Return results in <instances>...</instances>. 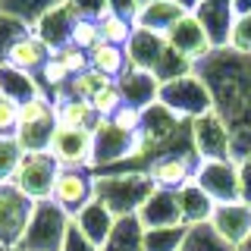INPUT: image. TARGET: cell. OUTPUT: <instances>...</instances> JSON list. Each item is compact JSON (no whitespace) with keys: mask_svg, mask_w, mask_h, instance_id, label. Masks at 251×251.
<instances>
[{"mask_svg":"<svg viewBox=\"0 0 251 251\" xmlns=\"http://www.w3.org/2000/svg\"><path fill=\"white\" fill-rule=\"evenodd\" d=\"M154 192V182L148 173H129V170H110L94 176V198L104 201L113 217H135L148 195Z\"/></svg>","mask_w":251,"mask_h":251,"instance_id":"cell-1","label":"cell"},{"mask_svg":"<svg viewBox=\"0 0 251 251\" xmlns=\"http://www.w3.org/2000/svg\"><path fill=\"white\" fill-rule=\"evenodd\" d=\"M160 104L167 110H173L185 123H195L198 116L217 110L214 91L207 88V82L198 73H188V75L173 78V82H163L160 85Z\"/></svg>","mask_w":251,"mask_h":251,"instance_id":"cell-2","label":"cell"},{"mask_svg":"<svg viewBox=\"0 0 251 251\" xmlns=\"http://www.w3.org/2000/svg\"><path fill=\"white\" fill-rule=\"evenodd\" d=\"M53 135H57V116H53V100L47 94H38L35 100L19 107L16 141L25 154H47Z\"/></svg>","mask_w":251,"mask_h":251,"instance_id":"cell-3","label":"cell"},{"mask_svg":"<svg viewBox=\"0 0 251 251\" xmlns=\"http://www.w3.org/2000/svg\"><path fill=\"white\" fill-rule=\"evenodd\" d=\"M69 223H73V217L63 214L53 201H38L35 217L25 229V239L16 251H63Z\"/></svg>","mask_w":251,"mask_h":251,"instance_id":"cell-4","label":"cell"},{"mask_svg":"<svg viewBox=\"0 0 251 251\" xmlns=\"http://www.w3.org/2000/svg\"><path fill=\"white\" fill-rule=\"evenodd\" d=\"M35 207L38 204L25 198L16 185H0V245L6 251H16L22 245Z\"/></svg>","mask_w":251,"mask_h":251,"instance_id":"cell-5","label":"cell"},{"mask_svg":"<svg viewBox=\"0 0 251 251\" xmlns=\"http://www.w3.org/2000/svg\"><path fill=\"white\" fill-rule=\"evenodd\" d=\"M192 138H195L198 160H235L232 132L220 110H210V113H204L192 123Z\"/></svg>","mask_w":251,"mask_h":251,"instance_id":"cell-6","label":"cell"},{"mask_svg":"<svg viewBox=\"0 0 251 251\" xmlns=\"http://www.w3.org/2000/svg\"><path fill=\"white\" fill-rule=\"evenodd\" d=\"M94 135V170H123L132 163V135L123 132L113 120H98L91 126Z\"/></svg>","mask_w":251,"mask_h":251,"instance_id":"cell-7","label":"cell"},{"mask_svg":"<svg viewBox=\"0 0 251 251\" xmlns=\"http://www.w3.org/2000/svg\"><path fill=\"white\" fill-rule=\"evenodd\" d=\"M57 176H60V167L50 154H25L22 163H19V170H16L13 185L19 188L25 198H31L38 204V201H50Z\"/></svg>","mask_w":251,"mask_h":251,"instance_id":"cell-8","label":"cell"},{"mask_svg":"<svg viewBox=\"0 0 251 251\" xmlns=\"http://www.w3.org/2000/svg\"><path fill=\"white\" fill-rule=\"evenodd\" d=\"M47 154L60 170H94V135L91 129H60L53 135Z\"/></svg>","mask_w":251,"mask_h":251,"instance_id":"cell-9","label":"cell"},{"mask_svg":"<svg viewBox=\"0 0 251 251\" xmlns=\"http://www.w3.org/2000/svg\"><path fill=\"white\" fill-rule=\"evenodd\" d=\"M167 44L179 57H185L192 66H201V63L217 50L214 41H210V35H207V28L201 25V19L195 13H185L182 19L167 31Z\"/></svg>","mask_w":251,"mask_h":251,"instance_id":"cell-10","label":"cell"},{"mask_svg":"<svg viewBox=\"0 0 251 251\" xmlns=\"http://www.w3.org/2000/svg\"><path fill=\"white\" fill-rule=\"evenodd\" d=\"M195 182H198L217 204L242 201L239 167H235V160H198V167H195Z\"/></svg>","mask_w":251,"mask_h":251,"instance_id":"cell-11","label":"cell"},{"mask_svg":"<svg viewBox=\"0 0 251 251\" xmlns=\"http://www.w3.org/2000/svg\"><path fill=\"white\" fill-rule=\"evenodd\" d=\"M50 201L63 214L78 217L94 201V173L91 170H60Z\"/></svg>","mask_w":251,"mask_h":251,"instance_id":"cell-12","label":"cell"},{"mask_svg":"<svg viewBox=\"0 0 251 251\" xmlns=\"http://www.w3.org/2000/svg\"><path fill=\"white\" fill-rule=\"evenodd\" d=\"M195 167H198V154H163L148 163V176H151L154 188H167V192H179L188 182H195Z\"/></svg>","mask_w":251,"mask_h":251,"instance_id":"cell-13","label":"cell"},{"mask_svg":"<svg viewBox=\"0 0 251 251\" xmlns=\"http://www.w3.org/2000/svg\"><path fill=\"white\" fill-rule=\"evenodd\" d=\"M210 226H214V232L226 242V245H232L239 251L251 239V204H245V201L217 204Z\"/></svg>","mask_w":251,"mask_h":251,"instance_id":"cell-14","label":"cell"},{"mask_svg":"<svg viewBox=\"0 0 251 251\" xmlns=\"http://www.w3.org/2000/svg\"><path fill=\"white\" fill-rule=\"evenodd\" d=\"M170 53V44H167V35H157V31H145V28H135L132 41L126 44V60H129L132 69H145V73H160L163 60Z\"/></svg>","mask_w":251,"mask_h":251,"instance_id":"cell-15","label":"cell"},{"mask_svg":"<svg viewBox=\"0 0 251 251\" xmlns=\"http://www.w3.org/2000/svg\"><path fill=\"white\" fill-rule=\"evenodd\" d=\"M75 22H78L75 10H73L69 3H60L57 10H50L35 28H31V35H35L50 53H57V50H63V47L73 44V28H75Z\"/></svg>","mask_w":251,"mask_h":251,"instance_id":"cell-16","label":"cell"},{"mask_svg":"<svg viewBox=\"0 0 251 251\" xmlns=\"http://www.w3.org/2000/svg\"><path fill=\"white\" fill-rule=\"evenodd\" d=\"M135 217H138V223L145 226V232L148 229H170V226H182L179 198H176V192H167V188H154Z\"/></svg>","mask_w":251,"mask_h":251,"instance_id":"cell-17","label":"cell"},{"mask_svg":"<svg viewBox=\"0 0 251 251\" xmlns=\"http://www.w3.org/2000/svg\"><path fill=\"white\" fill-rule=\"evenodd\" d=\"M160 78L154 73H145V69H126V73L116 78V88L123 94V104L129 107H138V110H148L160 100Z\"/></svg>","mask_w":251,"mask_h":251,"instance_id":"cell-18","label":"cell"},{"mask_svg":"<svg viewBox=\"0 0 251 251\" xmlns=\"http://www.w3.org/2000/svg\"><path fill=\"white\" fill-rule=\"evenodd\" d=\"M195 16H198L201 25L207 28V35H210V41H214L217 50H226L232 22H235L232 0H201V3L195 6Z\"/></svg>","mask_w":251,"mask_h":251,"instance_id":"cell-19","label":"cell"},{"mask_svg":"<svg viewBox=\"0 0 251 251\" xmlns=\"http://www.w3.org/2000/svg\"><path fill=\"white\" fill-rule=\"evenodd\" d=\"M179 198V214H182V226H204L214 220V210H217V201L210 198L207 192L198 185V182H188L185 188L176 192Z\"/></svg>","mask_w":251,"mask_h":251,"instance_id":"cell-20","label":"cell"},{"mask_svg":"<svg viewBox=\"0 0 251 251\" xmlns=\"http://www.w3.org/2000/svg\"><path fill=\"white\" fill-rule=\"evenodd\" d=\"M38 94H44L41 82H38V75L31 73H22V69L10 66V63H0V98L13 100V104H28V100H35Z\"/></svg>","mask_w":251,"mask_h":251,"instance_id":"cell-21","label":"cell"},{"mask_svg":"<svg viewBox=\"0 0 251 251\" xmlns=\"http://www.w3.org/2000/svg\"><path fill=\"white\" fill-rule=\"evenodd\" d=\"M73 223H75V226H78V229H82L85 235H88V239H91L98 248H104V245H107V239L113 235L116 217H113V210H110L104 201H98V198H94V201L88 204V207L82 210V214L73 217Z\"/></svg>","mask_w":251,"mask_h":251,"instance_id":"cell-22","label":"cell"},{"mask_svg":"<svg viewBox=\"0 0 251 251\" xmlns=\"http://www.w3.org/2000/svg\"><path fill=\"white\" fill-rule=\"evenodd\" d=\"M188 10L179 6L176 0H151L145 3L135 16V28H145V31H157V35H167V31L182 19Z\"/></svg>","mask_w":251,"mask_h":251,"instance_id":"cell-23","label":"cell"},{"mask_svg":"<svg viewBox=\"0 0 251 251\" xmlns=\"http://www.w3.org/2000/svg\"><path fill=\"white\" fill-rule=\"evenodd\" d=\"M182 126H185V120H179V116L173 113V110H167L160 100H157L154 107H148L145 116H141V132L151 141V148H163Z\"/></svg>","mask_w":251,"mask_h":251,"instance_id":"cell-24","label":"cell"},{"mask_svg":"<svg viewBox=\"0 0 251 251\" xmlns=\"http://www.w3.org/2000/svg\"><path fill=\"white\" fill-rule=\"evenodd\" d=\"M53 116H57V126L60 129H91L98 123V113H94L91 100H82V98H73V94L60 91L53 98Z\"/></svg>","mask_w":251,"mask_h":251,"instance_id":"cell-25","label":"cell"},{"mask_svg":"<svg viewBox=\"0 0 251 251\" xmlns=\"http://www.w3.org/2000/svg\"><path fill=\"white\" fill-rule=\"evenodd\" d=\"M53 53L47 50V47L38 41L35 35H25L22 41H16L13 44V50L6 53V60L3 63H10V66H16V69H22V73H31V75H38L44 69V63L50 60Z\"/></svg>","mask_w":251,"mask_h":251,"instance_id":"cell-26","label":"cell"},{"mask_svg":"<svg viewBox=\"0 0 251 251\" xmlns=\"http://www.w3.org/2000/svg\"><path fill=\"white\" fill-rule=\"evenodd\" d=\"M100 251H145V226L138 217H120L113 226V235Z\"/></svg>","mask_w":251,"mask_h":251,"instance_id":"cell-27","label":"cell"},{"mask_svg":"<svg viewBox=\"0 0 251 251\" xmlns=\"http://www.w3.org/2000/svg\"><path fill=\"white\" fill-rule=\"evenodd\" d=\"M60 3H66V0H0V13L16 16V19H22L28 28H35L38 22L50 10H57Z\"/></svg>","mask_w":251,"mask_h":251,"instance_id":"cell-28","label":"cell"},{"mask_svg":"<svg viewBox=\"0 0 251 251\" xmlns=\"http://www.w3.org/2000/svg\"><path fill=\"white\" fill-rule=\"evenodd\" d=\"M88 57H91V69H98L100 75L113 78V82L126 73V69H129V60H126V47L107 44V41H100V44L88 53Z\"/></svg>","mask_w":251,"mask_h":251,"instance_id":"cell-29","label":"cell"},{"mask_svg":"<svg viewBox=\"0 0 251 251\" xmlns=\"http://www.w3.org/2000/svg\"><path fill=\"white\" fill-rule=\"evenodd\" d=\"M98 25H100V41L116 44V47H126L132 41V35H135V22L123 19V16H116V13H104L98 19Z\"/></svg>","mask_w":251,"mask_h":251,"instance_id":"cell-30","label":"cell"},{"mask_svg":"<svg viewBox=\"0 0 251 251\" xmlns=\"http://www.w3.org/2000/svg\"><path fill=\"white\" fill-rule=\"evenodd\" d=\"M182 251H235V248L226 245V242L214 232L210 223H204V226H188Z\"/></svg>","mask_w":251,"mask_h":251,"instance_id":"cell-31","label":"cell"},{"mask_svg":"<svg viewBox=\"0 0 251 251\" xmlns=\"http://www.w3.org/2000/svg\"><path fill=\"white\" fill-rule=\"evenodd\" d=\"M188 226H170V229H148L145 251H182Z\"/></svg>","mask_w":251,"mask_h":251,"instance_id":"cell-32","label":"cell"},{"mask_svg":"<svg viewBox=\"0 0 251 251\" xmlns=\"http://www.w3.org/2000/svg\"><path fill=\"white\" fill-rule=\"evenodd\" d=\"M107 85H113V78L100 75L98 69H85L82 75H75L73 82L66 85V94H73V98H82V100H91L94 94L100 88H107Z\"/></svg>","mask_w":251,"mask_h":251,"instance_id":"cell-33","label":"cell"},{"mask_svg":"<svg viewBox=\"0 0 251 251\" xmlns=\"http://www.w3.org/2000/svg\"><path fill=\"white\" fill-rule=\"evenodd\" d=\"M22 157H25V151L16 138H0V185H13Z\"/></svg>","mask_w":251,"mask_h":251,"instance_id":"cell-34","label":"cell"},{"mask_svg":"<svg viewBox=\"0 0 251 251\" xmlns=\"http://www.w3.org/2000/svg\"><path fill=\"white\" fill-rule=\"evenodd\" d=\"M25 35H31V28L25 25L22 19H16V16H6L0 13V63L6 60V53L13 50L16 41H22Z\"/></svg>","mask_w":251,"mask_h":251,"instance_id":"cell-35","label":"cell"},{"mask_svg":"<svg viewBox=\"0 0 251 251\" xmlns=\"http://www.w3.org/2000/svg\"><path fill=\"white\" fill-rule=\"evenodd\" d=\"M91 107H94V113H98V120H113L116 110L123 107V94H120V88H116V82L94 94V98H91Z\"/></svg>","mask_w":251,"mask_h":251,"instance_id":"cell-36","label":"cell"},{"mask_svg":"<svg viewBox=\"0 0 251 251\" xmlns=\"http://www.w3.org/2000/svg\"><path fill=\"white\" fill-rule=\"evenodd\" d=\"M226 50L239 53V57H251V16H235Z\"/></svg>","mask_w":251,"mask_h":251,"instance_id":"cell-37","label":"cell"},{"mask_svg":"<svg viewBox=\"0 0 251 251\" xmlns=\"http://www.w3.org/2000/svg\"><path fill=\"white\" fill-rule=\"evenodd\" d=\"M73 44L78 47V50L91 53L94 47L100 44V25H98V19H78L75 28H73Z\"/></svg>","mask_w":251,"mask_h":251,"instance_id":"cell-38","label":"cell"},{"mask_svg":"<svg viewBox=\"0 0 251 251\" xmlns=\"http://www.w3.org/2000/svg\"><path fill=\"white\" fill-rule=\"evenodd\" d=\"M53 57H57V60L63 63V66H66V73L73 75V78H75V75H82L85 69H91V57H88V53H85V50H78L75 44L63 47V50H57V53H53Z\"/></svg>","mask_w":251,"mask_h":251,"instance_id":"cell-39","label":"cell"},{"mask_svg":"<svg viewBox=\"0 0 251 251\" xmlns=\"http://www.w3.org/2000/svg\"><path fill=\"white\" fill-rule=\"evenodd\" d=\"M19 129V104L0 98V138H16Z\"/></svg>","mask_w":251,"mask_h":251,"instance_id":"cell-40","label":"cell"},{"mask_svg":"<svg viewBox=\"0 0 251 251\" xmlns=\"http://www.w3.org/2000/svg\"><path fill=\"white\" fill-rule=\"evenodd\" d=\"M75 10L78 19H100L104 13H110V0H66Z\"/></svg>","mask_w":251,"mask_h":251,"instance_id":"cell-41","label":"cell"},{"mask_svg":"<svg viewBox=\"0 0 251 251\" xmlns=\"http://www.w3.org/2000/svg\"><path fill=\"white\" fill-rule=\"evenodd\" d=\"M141 116H145V110H138V107H129V104H123L120 110H116L113 123L120 126L123 132H129V135H135V132H141Z\"/></svg>","mask_w":251,"mask_h":251,"instance_id":"cell-42","label":"cell"},{"mask_svg":"<svg viewBox=\"0 0 251 251\" xmlns=\"http://www.w3.org/2000/svg\"><path fill=\"white\" fill-rule=\"evenodd\" d=\"M63 251H100L94 242L78 229L75 223H69V232H66V242H63Z\"/></svg>","mask_w":251,"mask_h":251,"instance_id":"cell-43","label":"cell"},{"mask_svg":"<svg viewBox=\"0 0 251 251\" xmlns=\"http://www.w3.org/2000/svg\"><path fill=\"white\" fill-rule=\"evenodd\" d=\"M235 167H239V192H242V201L251 204V154L235 157Z\"/></svg>","mask_w":251,"mask_h":251,"instance_id":"cell-44","label":"cell"},{"mask_svg":"<svg viewBox=\"0 0 251 251\" xmlns=\"http://www.w3.org/2000/svg\"><path fill=\"white\" fill-rule=\"evenodd\" d=\"M138 10H141V3H138V0H110V13L123 16V19H132V22H135Z\"/></svg>","mask_w":251,"mask_h":251,"instance_id":"cell-45","label":"cell"},{"mask_svg":"<svg viewBox=\"0 0 251 251\" xmlns=\"http://www.w3.org/2000/svg\"><path fill=\"white\" fill-rule=\"evenodd\" d=\"M235 16H251V0H232Z\"/></svg>","mask_w":251,"mask_h":251,"instance_id":"cell-46","label":"cell"},{"mask_svg":"<svg viewBox=\"0 0 251 251\" xmlns=\"http://www.w3.org/2000/svg\"><path fill=\"white\" fill-rule=\"evenodd\" d=\"M176 3H179V6H185V10H188V13H195V6H198V3H201V0H176Z\"/></svg>","mask_w":251,"mask_h":251,"instance_id":"cell-47","label":"cell"},{"mask_svg":"<svg viewBox=\"0 0 251 251\" xmlns=\"http://www.w3.org/2000/svg\"><path fill=\"white\" fill-rule=\"evenodd\" d=\"M239 251H251V239H248V242H245V245H242Z\"/></svg>","mask_w":251,"mask_h":251,"instance_id":"cell-48","label":"cell"},{"mask_svg":"<svg viewBox=\"0 0 251 251\" xmlns=\"http://www.w3.org/2000/svg\"><path fill=\"white\" fill-rule=\"evenodd\" d=\"M138 3H141V6H145V3H151V0H138Z\"/></svg>","mask_w":251,"mask_h":251,"instance_id":"cell-49","label":"cell"},{"mask_svg":"<svg viewBox=\"0 0 251 251\" xmlns=\"http://www.w3.org/2000/svg\"><path fill=\"white\" fill-rule=\"evenodd\" d=\"M0 251H6V248H3V245H0Z\"/></svg>","mask_w":251,"mask_h":251,"instance_id":"cell-50","label":"cell"}]
</instances>
